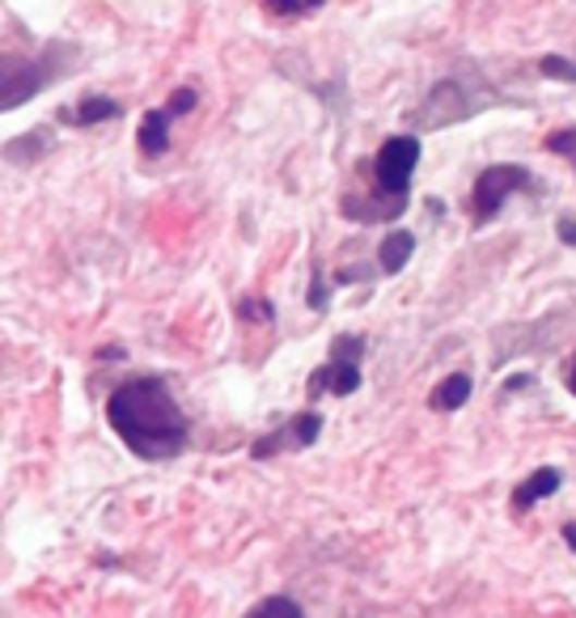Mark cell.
Instances as JSON below:
<instances>
[{"instance_id":"obj_1","label":"cell","mask_w":576,"mask_h":618,"mask_svg":"<svg viewBox=\"0 0 576 618\" xmlns=\"http://www.w3.org/2000/svg\"><path fill=\"white\" fill-rule=\"evenodd\" d=\"M107 424L140 462H174L192 445V420L161 378H127L107 394Z\"/></svg>"},{"instance_id":"obj_2","label":"cell","mask_w":576,"mask_h":618,"mask_svg":"<svg viewBox=\"0 0 576 618\" xmlns=\"http://www.w3.org/2000/svg\"><path fill=\"white\" fill-rule=\"evenodd\" d=\"M513 195H547V187H542V178H538L530 165H517V161L488 165L475 178V187H470V225L475 230L492 225Z\"/></svg>"},{"instance_id":"obj_3","label":"cell","mask_w":576,"mask_h":618,"mask_svg":"<svg viewBox=\"0 0 576 618\" xmlns=\"http://www.w3.org/2000/svg\"><path fill=\"white\" fill-rule=\"evenodd\" d=\"M479 107H488V94H475L466 81L445 77L424 94V102L407 115V123L420 127V132H441V127H450V123L470 119Z\"/></svg>"},{"instance_id":"obj_4","label":"cell","mask_w":576,"mask_h":618,"mask_svg":"<svg viewBox=\"0 0 576 618\" xmlns=\"http://www.w3.org/2000/svg\"><path fill=\"white\" fill-rule=\"evenodd\" d=\"M60 51H64V47H47L39 60H13V55H9V60H4V94H0V107H4V111H17V107H26L30 98H39L56 77H64L69 64H56Z\"/></svg>"},{"instance_id":"obj_5","label":"cell","mask_w":576,"mask_h":618,"mask_svg":"<svg viewBox=\"0 0 576 618\" xmlns=\"http://www.w3.org/2000/svg\"><path fill=\"white\" fill-rule=\"evenodd\" d=\"M416 165H420V136H390V140H382V149L373 157V191L407 203Z\"/></svg>"},{"instance_id":"obj_6","label":"cell","mask_w":576,"mask_h":618,"mask_svg":"<svg viewBox=\"0 0 576 618\" xmlns=\"http://www.w3.org/2000/svg\"><path fill=\"white\" fill-rule=\"evenodd\" d=\"M318 436H322V416L306 407V411H297V416H284L280 424L264 432V436H255L250 441V458L255 462H268V458H280V454H297V449H314L318 445Z\"/></svg>"},{"instance_id":"obj_7","label":"cell","mask_w":576,"mask_h":618,"mask_svg":"<svg viewBox=\"0 0 576 618\" xmlns=\"http://www.w3.org/2000/svg\"><path fill=\"white\" fill-rule=\"evenodd\" d=\"M356 390H360V360H344V356H327V364H318L306 382L309 403H318L322 394L347 398Z\"/></svg>"},{"instance_id":"obj_8","label":"cell","mask_w":576,"mask_h":618,"mask_svg":"<svg viewBox=\"0 0 576 618\" xmlns=\"http://www.w3.org/2000/svg\"><path fill=\"white\" fill-rule=\"evenodd\" d=\"M403 208H407V203L385 199L382 191H365V195L347 191L344 199H340V212H344V221H352V225H385V221L403 217Z\"/></svg>"},{"instance_id":"obj_9","label":"cell","mask_w":576,"mask_h":618,"mask_svg":"<svg viewBox=\"0 0 576 618\" xmlns=\"http://www.w3.org/2000/svg\"><path fill=\"white\" fill-rule=\"evenodd\" d=\"M560 483H564V474L555 470V466H538L530 479H522L517 487H513V512H530L535 504L551 500L555 492H560Z\"/></svg>"},{"instance_id":"obj_10","label":"cell","mask_w":576,"mask_h":618,"mask_svg":"<svg viewBox=\"0 0 576 618\" xmlns=\"http://www.w3.org/2000/svg\"><path fill=\"white\" fill-rule=\"evenodd\" d=\"M119 115H123V107H119L115 98L89 94V98H81L77 107H64V111H60V123H69V127H98V123H111V119Z\"/></svg>"},{"instance_id":"obj_11","label":"cell","mask_w":576,"mask_h":618,"mask_svg":"<svg viewBox=\"0 0 576 618\" xmlns=\"http://www.w3.org/2000/svg\"><path fill=\"white\" fill-rule=\"evenodd\" d=\"M170 107H154V111H145L140 119V132H136V145H140V153L145 157H161L170 149Z\"/></svg>"},{"instance_id":"obj_12","label":"cell","mask_w":576,"mask_h":618,"mask_svg":"<svg viewBox=\"0 0 576 618\" xmlns=\"http://www.w3.org/2000/svg\"><path fill=\"white\" fill-rule=\"evenodd\" d=\"M416 255V233L412 230H390L378 246V271L382 275H399V271L412 263Z\"/></svg>"},{"instance_id":"obj_13","label":"cell","mask_w":576,"mask_h":618,"mask_svg":"<svg viewBox=\"0 0 576 618\" xmlns=\"http://www.w3.org/2000/svg\"><path fill=\"white\" fill-rule=\"evenodd\" d=\"M470 390H475V382H470L466 373H450V378H441V382L432 386V394H428V407H432V411H441V416L462 411V407L470 403Z\"/></svg>"},{"instance_id":"obj_14","label":"cell","mask_w":576,"mask_h":618,"mask_svg":"<svg viewBox=\"0 0 576 618\" xmlns=\"http://www.w3.org/2000/svg\"><path fill=\"white\" fill-rule=\"evenodd\" d=\"M47 149H51V136H47V127H39V132H30V136H22V140H9L4 145V161L9 165H30V161H39V157H47Z\"/></svg>"},{"instance_id":"obj_15","label":"cell","mask_w":576,"mask_h":618,"mask_svg":"<svg viewBox=\"0 0 576 618\" xmlns=\"http://www.w3.org/2000/svg\"><path fill=\"white\" fill-rule=\"evenodd\" d=\"M246 618H306V610H302V602H293L289 593H271L264 602H255V606L246 610Z\"/></svg>"},{"instance_id":"obj_16","label":"cell","mask_w":576,"mask_h":618,"mask_svg":"<svg viewBox=\"0 0 576 618\" xmlns=\"http://www.w3.org/2000/svg\"><path fill=\"white\" fill-rule=\"evenodd\" d=\"M233 313L246 322V326H271L275 322V306H271L268 297H259V293H250V297H242Z\"/></svg>"},{"instance_id":"obj_17","label":"cell","mask_w":576,"mask_h":618,"mask_svg":"<svg viewBox=\"0 0 576 618\" xmlns=\"http://www.w3.org/2000/svg\"><path fill=\"white\" fill-rule=\"evenodd\" d=\"M306 306L314 309V313H327V309H331V284H327V275H322V263H318V259H314V268H309Z\"/></svg>"},{"instance_id":"obj_18","label":"cell","mask_w":576,"mask_h":618,"mask_svg":"<svg viewBox=\"0 0 576 618\" xmlns=\"http://www.w3.org/2000/svg\"><path fill=\"white\" fill-rule=\"evenodd\" d=\"M542 149L555 157H568V165L576 170V127H555V132L542 140Z\"/></svg>"},{"instance_id":"obj_19","label":"cell","mask_w":576,"mask_h":618,"mask_svg":"<svg viewBox=\"0 0 576 618\" xmlns=\"http://www.w3.org/2000/svg\"><path fill=\"white\" fill-rule=\"evenodd\" d=\"M538 73L551 81H568V85H576V60H568V55H542V60H538Z\"/></svg>"},{"instance_id":"obj_20","label":"cell","mask_w":576,"mask_h":618,"mask_svg":"<svg viewBox=\"0 0 576 618\" xmlns=\"http://www.w3.org/2000/svg\"><path fill=\"white\" fill-rule=\"evenodd\" d=\"M365 335H356V331H344V335H335L331 339V356H344V360H365Z\"/></svg>"},{"instance_id":"obj_21","label":"cell","mask_w":576,"mask_h":618,"mask_svg":"<svg viewBox=\"0 0 576 618\" xmlns=\"http://www.w3.org/2000/svg\"><path fill=\"white\" fill-rule=\"evenodd\" d=\"M271 13H280V17H297V13H309V9H318V4H327V0H264Z\"/></svg>"},{"instance_id":"obj_22","label":"cell","mask_w":576,"mask_h":618,"mask_svg":"<svg viewBox=\"0 0 576 618\" xmlns=\"http://www.w3.org/2000/svg\"><path fill=\"white\" fill-rule=\"evenodd\" d=\"M195 102H199V98H195V89L183 85V89H174V94H170V102H166V107H170V115L174 119H183V115H192L195 111Z\"/></svg>"},{"instance_id":"obj_23","label":"cell","mask_w":576,"mask_h":618,"mask_svg":"<svg viewBox=\"0 0 576 618\" xmlns=\"http://www.w3.org/2000/svg\"><path fill=\"white\" fill-rule=\"evenodd\" d=\"M555 237H560L568 250H576V217H560V221H555Z\"/></svg>"},{"instance_id":"obj_24","label":"cell","mask_w":576,"mask_h":618,"mask_svg":"<svg viewBox=\"0 0 576 618\" xmlns=\"http://www.w3.org/2000/svg\"><path fill=\"white\" fill-rule=\"evenodd\" d=\"M526 386H535V378H530V373H513V378L504 382V394H517V390H526Z\"/></svg>"},{"instance_id":"obj_25","label":"cell","mask_w":576,"mask_h":618,"mask_svg":"<svg viewBox=\"0 0 576 618\" xmlns=\"http://www.w3.org/2000/svg\"><path fill=\"white\" fill-rule=\"evenodd\" d=\"M564 390L576 398V348H573V360H568V369H564Z\"/></svg>"},{"instance_id":"obj_26","label":"cell","mask_w":576,"mask_h":618,"mask_svg":"<svg viewBox=\"0 0 576 618\" xmlns=\"http://www.w3.org/2000/svg\"><path fill=\"white\" fill-rule=\"evenodd\" d=\"M560 534H564V542H568V551H573V555H576V521H564V530H560Z\"/></svg>"}]
</instances>
